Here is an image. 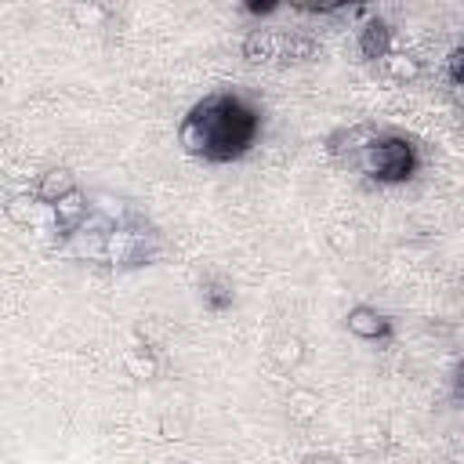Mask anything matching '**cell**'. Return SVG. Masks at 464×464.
<instances>
[{
	"label": "cell",
	"mask_w": 464,
	"mask_h": 464,
	"mask_svg": "<svg viewBox=\"0 0 464 464\" xmlns=\"http://www.w3.org/2000/svg\"><path fill=\"white\" fill-rule=\"evenodd\" d=\"M160 464H181V460H160Z\"/></svg>",
	"instance_id": "19"
},
{
	"label": "cell",
	"mask_w": 464,
	"mask_h": 464,
	"mask_svg": "<svg viewBox=\"0 0 464 464\" xmlns=\"http://www.w3.org/2000/svg\"><path fill=\"white\" fill-rule=\"evenodd\" d=\"M384 69H388L392 80L410 83V80L420 76V58H413V54H406V51H392V54L384 58Z\"/></svg>",
	"instance_id": "9"
},
{
	"label": "cell",
	"mask_w": 464,
	"mask_h": 464,
	"mask_svg": "<svg viewBox=\"0 0 464 464\" xmlns=\"http://www.w3.org/2000/svg\"><path fill=\"white\" fill-rule=\"evenodd\" d=\"M51 210V228L58 232V236H76L80 228H83V221L91 218V199L76 188V192H69V196H62L54 207H47Z\"/></svg>",
	"instance_id": "2"
},
{
	"label": "cell",
	"mask_w": 464,
	"mask_h": 464,
	"mask_svg": "<svg viewBox=\"0 0 464 464\" xmlns=\"http://www.w3.org/2000/svg\"><path fill=\"white\" fill-rule=\"evenodd\" d=\"M286 406H290V417H294V420H312V417H319V392H312V388H294L290 399H286Z\"/></svg>",
	"instance_id": "11"
},
{
	"label": "cell",
	"mask_w": 464,
	"mask_h": 464,
	"mask_svg": "<svg viewBox=\"0 0 464 464\" xmlns=\"http://www.w3.org/2000/svg\"><path fill=\"white\" fill-rule=\"evenodd\" d=\"M460 377H464V370H460Z\"/></svg>",
	"instance_id": "20"
},
{
	"label": "cell",
	"mask_w": 464,
	"mask_h": 464,
	"mask_svg": "<svg viewBox=\"0 0 464 464\" xmlns=\"http://www.w3.org/2000/svg\"><path fill=\"white\" fill-rule=\"evenodd\" d=\"M359 446L362 450H381L384 446V428H366L362 439H359Z\"/></svg>",
	"instance_id": "16"
},
{
	"label": "cell",
	"mask_w": 464,
	"mask_h": 464,
	"mask_svg": "<svg viewBox=\"0 0 464 464\" xmlns=\"http://www.w3.org/2000/svg\"><path fill=\"white\" fill-rule=\"evenodd\" d=\"M276 51H279V40H276V33H272V29H250V33L243 36V58H246L250 65L272 62V58H276Z\"/></svg>",
	"instance_id": "7"
},
{
	"label": "cell",
	"mask_w": 464,
	"mask_h": 464,
	"mask_svg": "<svg viewBox=\"0 0 464 464\" xmlns=\"http://www.w3.org/2000/svg\"><path fill=\"white\" fill-rule=\"evenodd\" d=\"M304 464H341L337 457H330V453H319V457H308Z\"/></svg>",
	"instance_id": "18"
},
{
	"label": "cell",
	"mask_w": 464,
	"mask_h": 464,
	"mask_svg": "<svg viewBox=\"0 0 464 464\" xmlns=\"http://www.w3.org/2000/svg\"><path fill=\"white\" fill-rule=\"evenodd\" d=\"M178 141L185 145V152L192 156H210L214 152V130L207 127V120L199 112H188L178 127Z\"/></svg>",
	"instance_id": "4"
},
{
	"label": "cell",
	"mask_w": 464,
	"mask_h": 464,
	"mask_svg": "<svg viewBox=\"0 0 464 464\" xmlns=\"http://www.w3.org/2000/svg\"><path fill=\"white\" fill-rule=\"evenodd\" d=\"M203 297H207L210 308H225V304H232V290H225V286H210V290H203Z\"/></svg>",
	"instance_id": "15"
},
{
	"label": "cell",
	"mask_w": 464,
	"mask_h": 464,
	"mask_svg": "<svg viewBox=\"0 0 464 464\" xmlns=\"http://www.w3.org/2000/svg\"><path fill=\"white\" fill-rule=\"evenodd\" d=\"M279 54H283V62H308V58L315 54V40H312V36L294 33V36H286V40H283Z\"/></svg>",
	"instance_id": "13"
},
{
	"label": "cell",
	"mask_w": 464,
	"mask_h": 464,
	"mask_svg": "<svg viewBox=\"0 0 464 464\" xmlns=\"http://www.w3.org/2000/svg\"><path fill=\"white\" fill-rule=\"evenodd\" d=\"M72 18H76V25L94 29V25H102V22L109 18V11H105L102 4H76V7H72Z\"/></svg>",
	"instance_id": "14"
},
{
	"label": "cell",
	"mask_w": 464,
	"mask_h": 464,
	"mask_svg": "<svg viewBox=\"0 0 464 464\" xmlns=\"http://www.w3.org/2000/svg\"><path fill=\"white\" fill-rule=\"evenodd\" d=\"M301 359H304V341L301 337H283V341L272 344V362L279 370H294V366H301Z\"/></svg>",
	"instance_id": "10"
},
{
	"label": "cell",
	"mask_w": 464,
	"mask_h": 464,
	"mask_svg": "<svg viewBox=\"0 0 464 464\" xmlns=\"http://www.w3.org/2000/svg\"><path fill=\"white\" fill-rule=\"evenodd\" d=\"M123 362H127V373L138 377V381H152L156 370H160V362H156V355L149 348H130Z\"/></svg>",
	"instance_id": "12"
},
{
	"label": "cell",
	"mask_w": 464,
	"mask_h": 464,
	"mask_svg": "<svg viewBox=\"0 0 464 464\" xmlns=\"http://www.w3.org/2000/svg\"><path fill=\"white\" fill-rule=\"evenodd\" d=\"M36 199L44 203V207H54L62 196H69V192H76V178L65 170V167H51V170H44L40 174V181H36Z\"/></svg>",
	"instance_id": "5"
},
{
	"label": "cell",
	"mask_w": 464,
	"mask_h": 464,
	"mask_svg": "<svg viewBox=\"0 0 464 464\" xmlns=\"http://www.w3.org/2000/svg\"><path fill=\"white\" fill-rule=\"evenodd\" d=\"M352 163L362 174L377 178V181H402V178L413 174V163L417 160H413V145L410 141H402V138H377L373 145H366L362 152H355Z\"/></svg>",
	"instance_id": "1"
},
{
	"label": "cell",
	"mask_w": 464,
	"mask_h": 464,
	"mask_svg": "<svg viewBox=\"0 0 464 464\" xmlns=\"http://www.w3.org/2000/svg\"><path fill=\"white\" fill-rule=\"evenodd\" d=\"M359 51H362V58H381L384 62L392 54V29H388V22H381V18L366 22L359 29Z\"/></svg>",
	"instance_id": "6"
},
{
	"label": "cell",
	"mask_w": 464,
	"mask_h": 464,
	"mask_svg": "<svg viewBox=\"0 0 464 464\" xmlns=\"http://www.w3.org/2000/svg\"><path fill=\"white\" fill-rule=\"evenodd\" d=\"M36 207H40L36 192H18V196H11V199L4 203V214H7V221H14V225H33V221H36Z\"/></svg>",
	"instance_id": "8"
},
{
	"label": "cell",
	"mask_w": 464,
	"mask_h": 464,
	"mask_svg": "<svg viewBox=\"0 0 464 464\" xmlns=\"http://www.w3.org/2000/svg\"><path fill=\"white\" fill-rule=\"evenodd\" d=\"M450 80L453 83H464V47H457L450 54Z\"/></svg>",
	"instance_id": "17"
},
{
	"label": "cell",
	"mask_w": 464,
	"mask_h": 464,
	"mask_svg": "<svg viewBox=\"0 0 464 464\" xmlns=\"http://www.w3.org/2000/svg\"><path fill=\"white\" fill-rule=\"evenodd\" d=\"M344 326H348V334H355V337H362V341L388 337V330H392L388 319H384L377 308H370V304H355V308H348Z\"/></svg>",
	"instance_id": "3"
}]
</instances>
